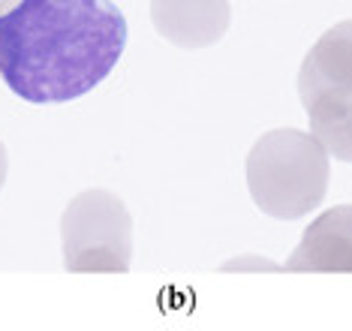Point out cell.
Instances as JSON below:
<instances>
[{"label": "cell", "instance_id": "1", "mask_svg": "<svg viewBox=\"0 0 352 331\" xmlns=\"http://www.w3.org/2000/svg\"><path fill=\"white\" fill-rule=\"evenodd\" d=\"M124 45L126 19L111 0H19L0 12V78L34 106L94 91Z\"/></svg>", "mask_w": 352, "mask_h": 331}, {"label": "cell", "instance_id": "2", "mask_svg": "<svg viewBox=\"0 0 352 331\" xmlns=\"http://www.w3.org/2000/svg\"><path fill=\"white\" fill-rule=\"evenodd\" d=\"M328 151L314 133L268 130L247 154V187L262 214L298 220L328 193Z\"/></svg>", "mask_w": 352, "mask_h": 331}, {"label": "cell", "instance_id": "3", "mask_svg": "<svg viewBox=\"0 0 352 331\" xmlns=\"http://www.w3.org/2000/svg\"><path fill=\"white\" fill-rule=\"evenodd\" d=\"M298 96L310 133L328 157L352 163V19L316 39L298 70Z\"/></svg>", "mask_w": 352, "mask_h": 331}, {"label": "cell", "instance_id": "4", "mask_svg": "<svg viewBox=\"0 0 352 331\" xmlns=\"http://www.w3.org/2000/svg\"><path fill=\"white\" fill-rule=\"evenodd\" d=\"M67 271H126L133 259V220L109 190H85L60 217Z\"/></svg>", "mask_w": 352, "mask_h": 331}, {"label": "cell", "instance_id": "5", "mask_svg": "<svg viewBox=\"0 0 352 331\" xmlns=\"http://www.w3.org/2000/svg\"><path fill=\"white\" fill-rule=\"evenodd\" d=\"M151 19L178 48H208L229 30V0H151Z\"/></svg>", "mask_w": 352, "mask_h": 331}, {"label": "cell", "instance_id": "6", "mask_svg": "<svg viewBox=\"0 0 352 331\" xmlns=\"http://www.w3.org/2000/svg\"><path fill=\"white\" fill-rule=\"evenodd\" d=\"M289 271H352V205H338L307 226L292 250Z\"/></svg>", "mask_w": 352, "mask_h": 331}, {"label": "cell", "instance_id": "7", "mask_svg": "<svg viewBox=\"0 0 352 331\" xmlns=\"http://www.w3.org/2000/svg\"><path fill=\"white\" fill-rule=\"evenodd\" d=\"M241 265H259V268H280V265L274 262H262V259H235V262H229V265H223V268H241Z\"/></svg>", "mask_w": 352, "mask_h": 331}, {"label": "cell", "instance_id": "8", "mask_svg": "<svg viewBox=\"0 0 352 331\" xmlns=\"http://www.w3.org/2000/svg\"><path fill=\"white\" fill-rule=\"evenodd\" d=\"M3 181H6V148L0 142V190H3Z\"/></svg>", "mask_w": 352, "mask_h": 331}, {"label": "cell", "instance_id": "9", "mask_svg": "<svg viewBox=\"0 0 352 331\" xmlns=\"http://www.w3.org/2000/svg\"><path fill=\"white\" fill-rule=\"evenodd\" d=\"M15 3H19V0H0V12H6V10H10V6H15Z\"/></svg>", "mask_w": 352, "mask_h": 331}]
</instances>
